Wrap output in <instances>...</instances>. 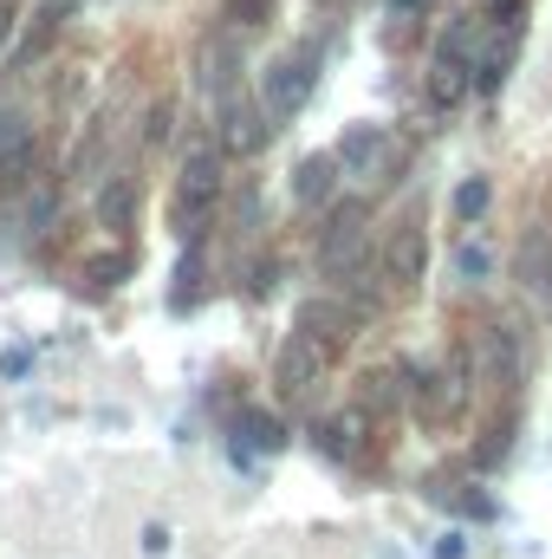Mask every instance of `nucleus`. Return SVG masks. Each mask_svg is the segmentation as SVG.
I'll return each mask as SVG.
<instances>
[{
  "instance_id": "nucleus-11",
  "label": "nucleus",
  "mask_w": 552,
  "mask_h": 559,
  "mask_svg": "<svg viewBox=\"0 0 552 559\" xmlns=\"http://www.w3.org/2000/svg\"><path fill=\"white\" fill-rule=\"evenodd\" d=\"M228 429H235V455H241V462H254V455H274L279 442H286V423L267 417V411H241Z\"/></svg>"
},
{
  "instance_id": "nucleus-7",
  "label": "nucleus",
  "mask_w": 552,
  "mask_h": 559,
  "mask_svg": "<svg viewBox=\"0 0 552 559\" xmlns=\"http://www.w3.org/2000/svg\"><path fill=\"white\" fill-rule=\"evenodd\" d=\"M319 378H325V352H319L312 338H299V332H292V338L279 345V358H274V384H279V397H305V391H312Z\"/></svg>"
},
{
  "instance_id": "nucleus-21",
  "label": "nucleus",
  "mask_w": 552,
  "mask_h": 559,
  "mask_svg": "<svg viewBox=\"0 0 552 559\" xmlns=\"http://www.w3.org/2000/svg\"><path fill=\"white\" fill-rule=\"evenodd\" d=\"M488 202H494V189H488V176H468V182L455 189V215H461V222H475V215H481Z\"/></svg>"
},
{
  "instance_id": "nucleus-26",
  "label": "nucleus",
  "mask_w": 552,
  "mask_h": 559,
  "mask_svg": "<svg viewBox=\"0 0 552 559\" xmlns=\"http://www.w3.org/2000/svg\"><path fill=\"white\" fill-rule=\"evenodd\" d=\"M455 267H461L468 280H481V274H488V248H461V254H455Z\"/></svg>"
},
{
  "instance_id": "nucleus-22",
  "label": "nucleus",
  "mask_w": 552,
  "mask_h": 559,
  "mask_svg": "<svg viewBox=\"0 0 552 559\" xmlns=\"http://www.w3.org/2000/svg\"><path fill=\"white\" fill-rule=\"evenodd\" d=\"M507 442H514V417H494V429H488V442L475 449V462H481V468L507 462Z\"/></svg>"
},
{
  "instance_id": "nucleus-4",
  "label": "nucleus",
  "mask_w": 552,
  "mask_h": 559,
  "mask_svg": "<svg viewBox=\"0 0 552 559\" xmlns=\"http://www.w3.org/2000/svg\"><path fill=\"white\" fill-rule=\"evenodd\" d=\"M364 241H371V202H338L332 215H325V228H319V274H351L358 267V254H364Z\"/></svg>"
},
{
  "instance_id": "nucleus-28",
  "label": "nucleus",
  "mask_w": 552,
  "mask_h": 559,
  "mask_svg": "<svg viewBox=\"0 0 552 559\" xmlns=\"http://www.w3.org/2000/svg\"><path fill=\"white\" fill-rule=\"evenodd\" d=\"M169 547V527H143V554H163Z\"/></svg>"
},
{
  "instance_id": "nucleus-3",
  "label": "nucleus",
  "mask_w": 552,
  "mask_h": 559,
  "mask_svg": "<svg viewBox=\"0 0 552 559\" xmlns=\"http://www.w3.org/2000/svg\"><path fill=\"white\" fill-rule=\"evenodd\" d=\"M312 85H319V46H299V52H286L279 66H267V79H261V111H267V124L299 118L305 98H312Z\"/></svg>"
},
{
  "instance_id": "nucleus-27",
  "label": "nucleus",
  "mask_w": 552,
  "mask_h": 559,
  "mask_svg": "<svg viewBox=\"0 0 552 559\" xmlns=\"http://www.w3.org/2000/svg\"><path fill=\"white\" fill-rule=\"evenodd\" d=\"M26 371V352H0V378H20Z\"/></svg>"
},
{
  "instance_id": "nucleus-8",
  "label": "nucleus",
  "mask_w": 552,
  "mask_h": 559,
  "mask_svg": "<svg viewBox=\"0 0 552 559\" xmlns=\"http://www.w3.org/2000/svg\"><path fill=\"white\" fill-rule=\"evenodd\" d=\"M514 46H520V26L475 33V92H501V79L514 72Z\"/></svg>"
},
{
  "instance_id": "nucleus-20",
  "label": "nucleus",
  "mask_w": 552,
  "mask_h": 559,
  "mask_svg": "<svg viewBox=\"0 0 552 559\" xmlns=\"http://www.w3.org/2000/svg\"><path fill=\"white\" fill-rule=\"evenodd\" d=\"M221 20H228L235 33H254V26L274 20V0H221Z\"/></svg>"
},
{
  "instance_id": "nucleus-24",
  "label": "nucleus",
  "mask_w": 552,
  "mask_h": 559,
  "mask_svg": "<svg viewBox=\"0 0 552 559\" xmlns=\"http://www.w3.org/2000/svg\"><path fill=\"white\" fill-rule=\"evenodd\" d=\"M274 286H279V261H254L248 267V299H274Z\"/></svg>"
},
{
  "instance_id": "nucleus-9",
  "label": "nucleus",
  "mask_w": 552,
  "mask_h": 559,
  "mask_svg": "<svg viewBox=\"0 0 552 559\" xmlns=\"http://www.w3.org/2000/svg\"><path fill=\"white\" fill-rule=\"evenodd\" d=\"M351 325H358V312H345L338 299H312V306L299 312V338H312V345H319L325 358H332V352H345Z\"/></svg>"
},
{
  "instance_id": "nucleus-29",
  "label": "nucleus",
  "mask_w": 552,
  "mask_h": 559,
  "mask_svg": "<svg viewBox=\"0 0 552 559\" xmlns=\"http://www.w3.org/2000/svg\"><path fill=\"white\" fill-rule=\"evenodd\" d=\"M156 138H169V105H156V111H149V143Z\"/></svg>"
},
{
  "instance_id": "nucleus-10",
  "label": "nucleus",
  "mask_w": 552,
  "mask_h": 559,
  "mask_svg": "<svg viewBox=\"0 0 552 559\" xmlns=\"http://www.w3.org/2000/svg\"><path fill=\"white\" fill-rule=\"evenodd\" d=\"M461 397H468V371H461V365H448L442 378H422V384L410 391V404H416L422 423H448L455 411H461Z\"/></svg>"
},
{
  "instance_id": "nucleus-19",
  "label": "nucleus",
  "mask_w": 552,
  "mask_h": 559,
  "mask_svg": "<svg viewBox=\"0 0 552 559\" xmlns=\"http://www.w3.org/2000/svg\"><path fill=\"white\" fill-rule=\"evenodd\" d=\"M358 429H364V411H345V417H332L325 429H319V449L345 462V455H351V436H358Z\"/></svg>"
},
{
  "instance_id": "nucleus-17",
  "label": "nucleus",
  "mask_w": 552,
  "mask_h": 559,
  "mask_svg": "<svg viewBox=\"0 0 552 559\" xmlns=\"http://www.w3.org/2000/svg\"><path fill=\"white\" fill-rule=\"evenodd\" d=\"M202 274H208L202 241H189V248H182V261H176V293H169V299H176V312H189V306L202 299Z\"/></svg>"
},
{
  "instance_id": "nucleus-23",
  "label": "nucleus",
  "mask_w": 552,
  "mask_h": 559,
  "mask_svg": "<svg viewBox=\"0 0 552 559\" xmlns=\"http://www.w3.org/2000/svg\"><path fill=\"white\" fill-rule=\"evenodd\" d=\"M124 274H131V254H111V261H92V267H85V280H92L98 293H105V286H124Z\"/></svg>"
},
{
  "instance_id": "nucleus-25",
  "label": "nucleus",
  "mask_w": 552,
  "mask_h": 559,
  "mask_svg": "<svg viewBox=\"0 0 552 559\" xmlns=\"http://www.w3.org/2000/svg\"><path fill=\"white\" fill-rule=\"evenodd\" d=\"M520 13H527V0H488V20L494 26H520Z\"/></svg>"
},
{
  "instance_id": "nucleus-18",
  "label": "nucleus",
  "mask_w": 552,
  "mask_h": 559,
  "mask_svg": "<svg viewBox=\"0 0 552 559\" xmlns=\"http://www.w3.org/2000/svg\"><path fill=\"white\" fill-rule=\"evenodd\" d=\"M26 156H33V131H26V118L0 105V169H20Z\"/></svg>"
},
{
  "instance_id": "nucleus-30",
  "label": "nucleus",
  "mask_w": 552,
  "mask_h": 559,
  "mask_svg": "<svg viewBox=\"0 0 552 559\" xmlns=\"http://www.w3.org/2000/svg\"><path fill=\"white\" fill-rule=\"evenodd\" d=\"M7 39H13V0H0V52H7Z\"/></svg>"
},
{
  "instance_id": "nucleus-16",
  "label": "nucleus",
  "mask_w": 552,
  "mask_h": 559,
  "mask_svg": "<svg viewBox=\"0 0 552 559\" xmlns=\"http://www.w3.org/2000/svg\"><path fill=\"white\" fill-rule=\"evenodd\" d=\"M520 280L533 293H552V235H540V228L520 241Z\"/></svg>"
},
{
  "instance_id": "nucleus-15",
  "label": "nucleus",
  "mask_w": 552,
  "mask_h": 559,
  "mask_svg": "<svg viewBox=\"0 0 552 559\" xmlns=\"http://www.w3.org/2000/svg\"><path fill=\"white\" fill-rule=\"evenodd\" d=\"M404 378H410L404 365H384V371H371V378H364V397H358V411H364V417H384V411H397V404H404Z\"/></svg>"
},
{
  "instance_id": "nucleus-13",
  "label": "nucleus",
  "mask_w": 552,
  "mask_h": 559,
  "mask_svg": "<svg viewBox=\"0 0 552 559\" xmlns=\"http://www.w3.org/2000/svg\"><path fill=\"white\" fill-rule=\"evenodd\" d=\"M338 189V156L332 150H319V156H299V169H292V195L312 209V202H325Z\"/></svg>"
},
{
  "instance_id": "nucleus-6",
  "label": "nucleus",
  "mask_w": 552,
  "mask_h": 559,
  "mask_svg": "<svg viewBox=\"0 0 552 559\" xmlns=\"http://www.w3.org/2000/svg\"><path fill=\"white\" fill-rule=\"evenodd\" d=\"M274 138V124H267V111H261V98H221V124H215V150L221 156H254L261 143Z\"/></svg>"
},
{
  "instance_id": "nucleus-1",
  "label": "nucleus",
  "mask_w": 552,
  "mask_h": 559,
  "mask_svg": "<svg viewBox=\"0 0 552 559\" xmlns=\"http://www.w3.org/2000/svg\"><path fill=\"white\" fill-rule=\"evenodd\" d=\"M475 33H481V20H448L442 26V39H435V52H429V98L442 105V111H455L468 92H475Z\"/></svg>"
},
{
  "instance_id": "nucleus-2",
  "label": "nucleus",
  "mask_w": 552,
  "mask_h": 559,
  "mask_svg": "<svg viewBox=\"0 0 552 559\" xmlns=\"http://www.w3.org/2000/svg\"><path fill=\"white\" fill-rule=\"evenodd\" d=\"M215 195H221V150H195V156L182 163L176 209H169V222H176V235H182V241H195V235H202V222L215 215Z\"/></svg>"
},
{
  "instance_id": "nucleus-14",
  "label": "nucleus",
  "mask_w": 552,
  "mask_h": 559,
  "mask_svg": "<svg viewBox=\"0 0 552 559\" xmlns=\"http://www.w3.org/2000/svg\"><path fill=\"white\" fill-rule=\"evenodd\" d=\"M137 202H143L137 176H111V182L98 189V222H105V228H131V222H137Z\"/></svg>"
},
{
  "instance_id": "nucleus-5",
  "label": "nucleus",
  "mask_w": 552,
  "mask_h": 559,
  "mask_svg": "<svg viewBox=\"0 0 552 559\" xmlns=\"http://www.w3.org/2000/svg\"><path fill=\"white\" fill-rule=\"evenodd\" d=\"M332 156H338V169H358V176H397V163H404V150L384 124H351Z\"/></svg>"
},
{
  "instance_id": "nucleus-12",
  "label": "nucleus",
  "mask_w": 552,
  "mask_h": 559,
  "mask_svg": "<svg viewBox=\"0 0 552 559\" xmlns=\"http://www.w3.org/2000/svg\"><path fill=\"white\" fill-rule=\"evenodd\" d=\"M422 261H429V235H422V222H397V235H391V248H384L391 280H422Z\"/></svg>"
}]
</instances>
